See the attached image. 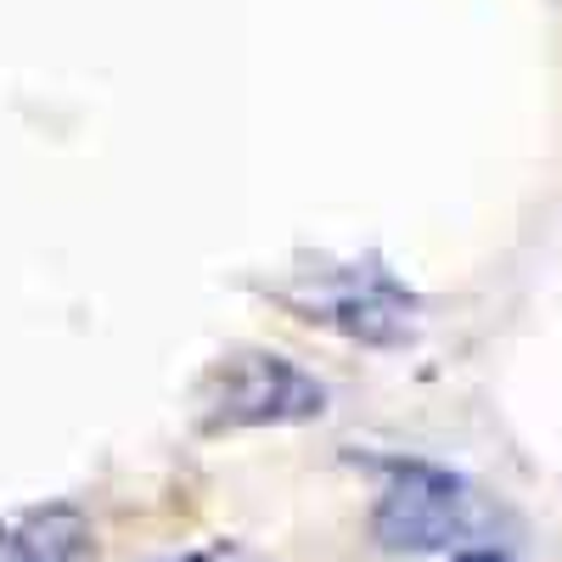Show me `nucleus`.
<instances>
[{
    "label": "nucleus",
    "instance_id": "obj_3",
    "mask_svg": "<svg viewBox=\"0 0 562 562\" xmlns=\"http://www.w3.org/2000/svg\"><path fill=\"white\" fill-rule=\"evenodd\" d=\"M389 484L378 495V512H371V535H378L389 551H450L467 535L479 529V495L461 473L434 461H389L383 467Z\"/></svg>",
    "mask_w": 562,
    "mask_h": 562
},
{
    "label": "nucleus",
    "instance_id": "obj_5",
    "mask_svg": "<svg viewBox=\"0 0 562 562\" xmlns=\"http://www.w3.org/2000/svg\"><path fill=\"white\" fill-rule=\"evenodd\" d=\"M164 562H259V557L248 546H237V540H209V546H192V551L164 557Z\"/></svg>",
    "mask_w": 562,
    "mask_h": 562
},
{
    "label": "nucleus",
    "instance_id": "obj_1",
    "mask_svg": "<svg viewBox=\"0 0 562 562\" xmlns=\"http://www.w3.org/2000/svg\"><path fill=\"white\" fill-rule=\"evenodd\" d=\"M315 416H326V383L276 349H231L198 383L203 434L299 428V422H315Z\"/></svg>",
    "mask_w": 562,
    "mask_h": 562
},
{
    "label": "nucleus",
    "instance_id": "obj_4",
    "mask_svg": "<svg viewBox=\"0 0 562 562\" xmlns=\"http://www.w3.org/2000/svg\"><path fill=\"white\" fill-rule=\"evenodd\" d=\"M90 524L79 506H29L0 518V562H90Z\"/></svg>",
    "mask_w": 562,
    "mask_h": 562
},
{
    "label": "nucleus",
    "instance_id": "obj_2",
    "mask_svg": "<svg viewBox=\"0 0 562 562\" xmlns=\"http://www.w3.org/2000/svg\"><path fill=\"white\" fill-rule=\"evenodd\" d=\"M281 299L304 321L333 326V333H344L349 344H366V349H400L416 338V293L378 259L299 276L293 288H281Z\"/></svg>",
    "mask_w": 562,
    "mask_h": 562
},
{
    "label": "nucleus",
    "instance_id": "obj_6",
    "mask_svg": "<svg viewBox=\"0 0 562 562\" xmlns=\"http://www.w3.org/2000/svg\"><path fill=\"white\" fill-rule=\"evenodd\" d=\"M456 562H506L501 551H490V546H473V551H461Z\"/></svg>",
    "mask_w": 562,
    "mask_h": 562
}]
</instances>
